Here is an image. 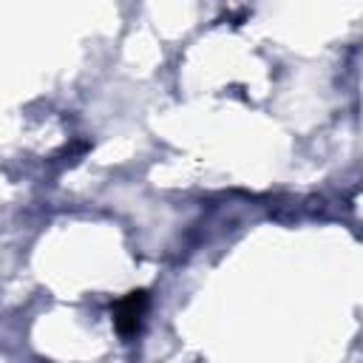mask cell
<instances>
[{"label":"cell","mask_w":363,"mask_h":363,"mask_svg":"<svg viewBox=\"0 0 363 363\" xmlns=\"http://www.w3.org/2000/svg\"><path fill=\"white\" fill-rule=\"evenodd\" d=\"M145 306H147V292L145 289H136V292H128L116 309H113V323L122 335H130L139 329L142 323V315H145Z\"/></svg>","instance_id":"1"}]
</instances>
